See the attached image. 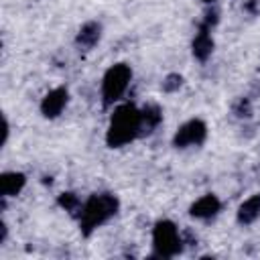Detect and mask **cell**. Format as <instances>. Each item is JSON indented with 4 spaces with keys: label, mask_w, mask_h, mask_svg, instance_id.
I'll list each match as a JSON object with an SVG mask.
<instances>
[{
    "label": "cell",
    "mask_w": 260,
    "mask_h": 260,
    "mask_svg": "<svg viewBox=\"0 0 260 260\" xmlns=\"http://www.w3.org/2000/svg\"><path fill=\"white\" fill-rule=\"evenodd\" d=\"M219 209H221V203H219L217 195L207 193V195L199 197L195 203H191L189 213H191V217H195V219H211L213 215H217Z\"/></svg>",
    "instance_id": "obj_7"
},
{
    "label": "cell",
    "mask_w": 260,
    "mask_h": 260,
    "mask_svg": "<svg viewBox=\"0 0 260 260\" xmlns=\"http://www.w3.org/2000/svg\"><path fill=\"white\" fill-rule=\"evenodd\" d=\"M234 112H236L238 116H244V118L250 116V112H252V110H250V102H248V100H240L238 106L234 108Z\"/></svg>",
    "instance_id": "obj_15"
},
{
    "label": "cell",
    "mask_w": 260,
    "mask_h": 260,
    "mask_svg": "<svg viewBox=\"0 0 260 260\" xmlns=\"http://www.w3.org/2000/svg\"><path fill=\"white\" fill-rule=\"evenodd\" d=\"M140 120H142V134H148L162 122V110L156 104H146L140 110Z\"/></svg>",
    "instance_id": "obj_12"
},
{
    "label": "cell",
    "mask_w": 260,
    "mask_h": 260,
    "mask_svg": "<svg viewBox=\"0 0 260 260\" xmlns=\"http://www.w3.org/2000/svg\"><path fill=\"white\" fill-rule=\"evenodd\" d=\"M26 185V177L22 173H16V171H8V173H2L0 177V193L2 197H16Z\"/></svg>",
    "instance_id": "obj_8"
},
{
    "label": "cell",
    "mask_w": 260,
    "mask_h": 260,
    "mask_svg": "<svg viewBox=\"0 0 260 260\" xmlns=\"http://www.w3.org/2000/svg\"><path fill=\"white\" fill-rule=\"evenodd\" d=\"M152 248L158 258H173L183 250V238L179 228L171 219H160L152 228Z\"/></svg>",
    "instance_id": "obj_4"
},
{
    "label": "cell",
    "mask_w": 260,
    "mask_h": 260,
    "mask_svg": "<svg viewBox=\"0 0 260 260\" xmlns=\"http://www.w3.org/2000/svg\"><path fill=\"white\" fill-rule=\"evenodd\" d=\"M181 83H183V77H181L179 73H171V75L165 77V81H162V89L171 93V91H177V89L181 87Z\"/></svg>",
    "instance_id": "obj_14"
},
{
    "label": "cell",
    "mask_w": 260,
    "mask_h": 260,
    "mask_svg": "<svg viewBox=\"0 0 260 260\" xmlns=\"http://www.w3.org/2000/svg\"><path fill=\"white\" fill-rule=\"evenodd\" d=\"M203 2H207V4H209V2H213V0H203Z\"/></svg>",
    "instance_id": "obj_16"
},
{
    "label": "cell",
    "mask_w": 260,
    "mask_h": 260,
    "mask_svg": "<svg viewBox=\"0 0 260 260\" xmlns=\"http://www.w3.org/2000/svg\"><path fill=\"white\" fill-rule=\"evenodd\" d=\"M260 217V193L248 197L240 207H238V221L244 225L254 223Z\"/></svg>",
    "instance_id": "obj_11"
},
{
    "label": "cell",
    "mask_w": 260,
    "mask_h": 260,
    "mask_svg": "<svg viewBox=\"0 0 260 260\" xmlns=\"http://www.w3.org/2000/svg\"><path fill=\"white\" fill-rule=\"evenodd\" d=\"M67 102H69V91H67V87L59 85V87L51 89L43 98V102H41V114L45 118H57L65 110Z\"/></svg>",
    "instance_id": "obj_6"
},
{
    "label": "cell",
    "mask_w": 260,
    "mask_h": 260,
    "mask_svg": "<svg viewBox=\"0 0 260 260\" xmlns=\"http://www.w3.org/2000/svg\"><path fill=\"white\" fill-rule=\"evenodd\" d=\"M120 203L118 197L112 193H93L79 211V228L83 236H89L95 228L104 225L110 217L116 215Z\"/></svg>",
    "instance_id": "obj_2"
},
{
    "label": "cell",
    "mask_w": 260,
    "mask_h": 260,
    "mask_svg": "<svg viewBox=\"0 0 260 260\" xmlns=\"http://www.w3.org/2000/svg\"><path fill=\"white\" fill-rule=\"evenodd\" d=\"M142 134V120H140V110L134 104H122L114 110L108 132H106V142L110 148H120L130 144L134 138Z\"/></svg>",
    "instance_id": "obj_1"
},
{
    "label": "cell",
    "mask_w": 260,
    "mask_h": 260,
    "mask_svg": "<svg viewBox=\"0 0 260 260\" xmlns=\"http://www.w3.org/2000/svg\"><path fill=\"white\" fill-rule=\"evenodd\" d=\"M100 39H102V24L95 22V20H89L79 28L75 43L79 47H83V49H91V47H95L100 43Z\"/></svg>",
    "instance_id": "obj_10"
},
{
    "label": "cell",
    "mask_w": 260,
    "mask_h": 260,
    "mask_svg": "<svg viewBox=\"0 0 260 260\" xmlns=\"http://www.w3.org/2000/svg\"><path fill=\"white\" fill-rule=\"evenodd\" d=\"M205 138H207V124L199 118H193L177 128V132L173 136V144L177 148H189V146L203 144Z\"/></svg>",
    "instance_id": "obj_5"
},
{
    "label": "cell",
    "mask_w": 260,
    "mask_h": 260,
    "mask_svg": "<svg viewBox=\"0 0 260 260\" xmlns=\"http://www.w3.org/2000/svg\"><path fill=\"white\" fill-rule=\"evenodd\" d=\"M130 79H132V69L126 63H116L104 73V77H102V102L106 108L114 106L126 93Z\"/></svg>",
    "instance_id": "obj_3"
},
{
    "label": "cell",
    "mask_w": 260,
    "mask_h": 260,
    "mask_svg": "<svg viewBox=\"0 0 260 260\" xmlns=\"http://www.w3.org/2000/svg\"><path fill=\"white\" fill-rule=\"evenodd\" d=\"M191 47H193V57H195L197 61H207V59H209V55H211V51H213V39H211V35H209V26H203V24H201V28H199V32L195 35Z\"/></svg>",
    "instance_id": "obj_9"
},
{
    "label": "cell",
    "mask_w": 260,
    "mask_h": 260,
    "mask_svg": "<svg viewBox=\"0 0 260 260\" xmlns=\"http://www.w3.org/2000/svg\"><path fill=\"white\" fill-rule=\"evenodd\" d=\"M59 205L65 209V211H69V213H75L77 209H81V201H79V197L75 195V193H61L59 195Z\"/></svg>",
    "instance_id": "obj_13"
}]
</instances>
